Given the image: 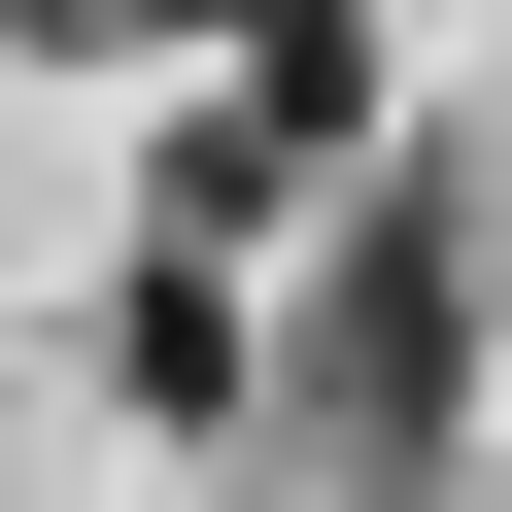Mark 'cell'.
<instances>
[{
  "label": "cell",
  "mask_w": 512,
  "mask_h": 512,
  "mask_svg": "<svg viewBox=\"0 0 512 512\" xmlns=\"http://www.w3.org/2000/svg\"><path fill=\"white\" fill-rule=\"evenodd\" d=\"M274 410L342 444V512H444V444H478V171H376V205H342Z\"/></svg>",
  "instance_id": "cell-1"
},
{
  "label": "cell",
  "mask_w": 512,
  "mask_h": 512,
  "mask_svg": "<svg viewBox=\"0 0 512 512\" xmlns=\"http://www.w3.org/2000/svg\"><path fill=\"white\" fill-rule=\"evenodd\" d=\"M103 376H137V444H239V410H274V308H239V239H137Z\"/></svg>",
  "instance_id": "cell-2"
}]
</instances>
